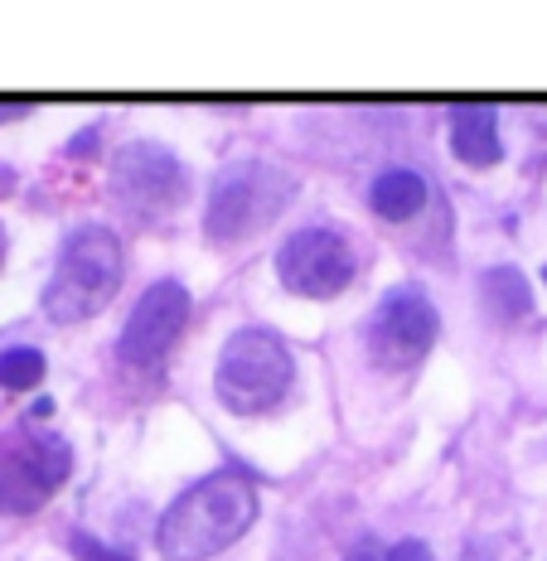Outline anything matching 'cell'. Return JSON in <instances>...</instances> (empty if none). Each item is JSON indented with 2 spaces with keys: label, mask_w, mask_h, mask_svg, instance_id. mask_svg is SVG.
<instances>
[{
  "label": "cell",
  "mask_w": 547,
  "mask_h": 561,
  "mask_svg": "<svg viewBox=\"0 0 547 561\" xmlns=\"http://www.w3.org/2000/svg\"><path fill=\"white\" fill-rule=\"evenodd\" d=\"M258 518V489L248 474L218 470L200 479L194 489H184L180 499L166 508L156 528V547L166 561H204L232 547Z\"/></svg>",
  "instance_id": "cell-1"
},
{
  "label": "cell",
  "mask_w": 547,
  "mask_h": 561,
  "mask_svg": "<svg viewBox=\"0 0 547 561\" xmlns=\"http://www.w3.org/2000/svg\"><path fill=\"white\" fill-rule=\"evenodd\" d=\"M122 286V242L112 228L83 224L78 232H68L58 266L44 290V314L54 324H83L98 310H107V300Z\"/></svg>",
  "instance_id": "cell-2"
},
{
  "label": "cell",
  "mask_w": 547,
  "mask_h": 561,
  "mask_svg": "<svg viewBox=\"0 0 547 561\" xmlns=\"http://www.w3.org/2000/svg\"><path fill=\"white\" fill-rule=\"evenodd\" d=\"M296 198V174L272 165V160H232L214 174L204 208V232L214 242H242L262 232L272 218L286 214Z\"/></svg>",
  "instance_id": "cell-3"
},
{
  "label": "cell",
  "mask_w": 547,
  "mask_h": 561,
  "mask_svg": "<svg viewBox=\"0 0 547 561\" xmlns=\"http://www.w3.org/2000/svg\"><path fill=\"white\" fill-rule=\"evenodd\" d=\"M290 382H296V358H290L286 339L272 330H238L214 368L218 402L238 416L272 412L290 392Z\"/></svg>",
  "instance_id": "cell-4"
},
{
  "label": "cell",
  "mask_w": 547,
  "mask_h": 561,
  "mask_svg": "<svg viewBox=\"0 0 547 561\" xmlns=\"http://www.w3.org/2000/svg\"><path fill=\"white\" fill-rule=\"evenodd\" d=\"M73 474V446L54 431H34L30 421L0 431V513H39Z\"/></svg>",
  "instance_id": "cell-5"
},
{
  "label": "cell",
  "mask_w": 547,
  "mask_h": 561,
  "mask_svg": "<svg viewBox=\"0 0 547 561\" xmlns=\"http://www.w3.org/2000/svg\"><path fill=\"white\" fill-rule=\"evenodd\" d=\"M112 194L136 224H150V218H166L184 204L190 174H184V165L166 146L132 140V146H122L112 160Z\"/></svg>",
  "instance_id": "cell-6"
},
{
  "label": "cell",
  "mask_w": 547,
  "mask_h": 561,
  "mask_svg": "<svg viewBox=\"0 0 547 561\" xmlns=\"http://www.w3.org/2000/svg\"><path fill=\"white\" fill-rule=\"evenodd\" d=\"M441 314L417 286H392L368 320V348L383 368H407L436 344Z\"/></svg>",
  "instance_id": "cell-7"
},
{
  "label": "cell",
  "mask_w": 547,
  "mask_h": 561,
  "mask_svg": "<svg viewBox=\"0 0 547 561\" xmlns=\"http://www.w3.org/2000/svg\"><path fill=\"white\" fill-rule=\"evenodd\" d=\"M276 276L296 296L330 300L354 276V252H349V242L334 228H300L276 252Z\"/></svg>",
  "instance_id": "cell-8"
},
{
  "label": "cell",
  "mask_w": 547,
  "mask_h": 561,
  "mask_svg": "<svg viewBox=\"0 0 547 561\" xmlns=\"http://www.w3.org/2000/svg\"><path fill=\"white\" fill-rule=\"evenodd\" d=\"M184 320H190V290H184L180 280H156V286L136 300V310L126 314L122 334H116V358L132 368L160 364L174 348V339H180Z\"/></svg>",
  "instance_id": "cell-9"
},
{
  "label": "cell",
  "mask_w": 547,
  "mask_h": 561,
  "mask_svg": "<svg viewBox=\"0 0 547 561\" xmlns=\"http://www.w3.org/2000/svg\"><path fill=\"white\" fill-rule=\"evenodd\" d=\"M451 150L465 165H499L504 160V140H499V116L490 102H465L451 112Z\"/></svg>",
  "instance_id": "cell-10"
},
{
  "label": "cell",
  "mask_w": 547,
  "mask_h": 561,
  "mask_svg": "<svg viewBox=\"0 0 547 561\" xmlns=\"http://www.w3.org/2000/svg\"><path fill=\"white\" fill-rule=\"evenodd\" d=\"M480 296H485V310H490L499 324L523 320V314L533 310V286L514 266H490V272L480 276Z\"/></svg>",
  "instance_id": "cell-11"
},
{
  "label": "cell",
  "mask_w": 547,
  "mask_h": 561,
  "mask_svg": "<svg viewBox=\"0 0 547 561\" xmlns=\"http://www.w3.org/2000/svg\"><path fill=\"white\" fill-rule=\"evenodd\" d=\"M368 198H374V208L383 218L402 224V218H412L417 208L426 204V180L417 170H383L374 180V190H368Z\"/></svg>",
  "instance_id": "cell-12"
},
{
  "label": "cell",
  "mask_w": 547,
  "mask_h": 561,
  "mask_svg": "<svg viewBox=\"0 0 547 561\" xmlns=\"http://www.w3.org/2000/svg\"><path fill=\"white\" fill-rule=\"evenodd\" d=\"M39 378H44L39 348H5V354H0V388L5 392H30Z\"/></svg>",
  "instance_id": "cell-13"
},
{
  "label": "cell",
  "mask_w": 547,
  "mask_h": 561,
  "mask_svg": "<svg viewBox=\"0 0 547 561\" xmlns=\"http://www.w3.org/2000/svg\"><path fill=\"white\" fill-rule=\"evenodd\" d=\"M73 557L78 561H136V557H126V552H116V547H102L98 537H88V533H73Z\"/></svg>",
  "instance_id": "cell-14"
},
{
  "label": "cell",
  "mask_w": 547,
  "mask_h": 561,
  "mask_svg": "<svg viewBox=\"0 0 547 561\" xmlns=\"http://www.w3.org/2000/svg\"><path fill=\"white\" fill-rule=\"evenodd\" d=\"M388 561H432V547L417 542V537H402L398 547H388Z\"/></svg>",
  "instance_id": "cell-15"
},
{
  "label": "cell",
  "mask_w": 547,
  "mask_h": 561,
  "mask_svg": "<svg viewBox=\"0 0 547 561\" xmlns=\"http://www.w3.org/2000/svg\"><path fill=\"white\" fill-rule=\"evenodd\" d=\"M344 561H388V552H378V542H374V537H364V542H358V547H354V552H349Z\"/></svg>",
  "instance_id": "cell-16"
},
{
  "label": "cell",
  "mask_w": 547,
  "mask_h": 561,
  "mask_svg": "<svg viewBox=\"0 0 547 561\" xmlns=\"http://www.w3.org/2000/svg\"><path fill=\"white\" fill-rule=\"evenodd\" d=\"M30 107H25V102H5V107H0V122H10V116H25Z\"/></svg>",
  "instance_id": "cell-17"
},
{
  "label": "cell",
  "mask_w": 547,
  "mask_h": 561,
  "mask_svg": "<svg viewBox=\"0 0 547 561\" xmlns=\"http://www.w3.org/2000/svg\"><path fill=\"white\" fill-rule=\"evenodd\" d=\"M0 256H5V232H0Z\"/></svg>",
  "instance_id": "cell-18"
},
{
  "label": "cell",
  "mask_w": 547,
  "mask_h": 561,
  "mask_svg": "<svg viewBox=\"0 0 547 561\" xmlns=\"http://www.w3.org/2000/svg\"><path fill=\"white\" fill-rule=\"evenodd\" d=\"M543 286H547V266H543Z\"/></svg>",
  "instance_id": "cell-19"
}]
</instances>
